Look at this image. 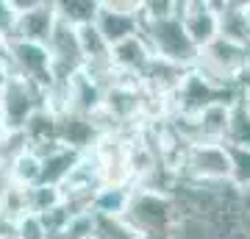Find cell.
Returning a JSON list of instances; mask_svg holds the SVG:
<instances>
[{"instance_id":"9a60e30c","label":"cell","mask_w":250,"mask_h":239,"mask_svg":"<svg viewBox=\"0 0 250 239\" xmlns=\"http://www.w3.org/2000/svg\"><path fill=\"white\" fill-rule=\"evenodd\" d=\"M39 173H42L39 156H36L31 148L22 145V148L11 156L6 178H9V186H14V189H31V186L39 184Z\"/></svg>"},{"instance_id":"603a6c76","label":"cell","mask_w":250,"mask_h":239,"mask_svg":"<svg viewBox=\"0 0 250 239\" xmlns=\"http://www.w3.org/2000/svg\"><path fill=\"white\" fill-rule=\"evenodd\" d=\"M14 25H17V14L11 9L9 0H0V44H6L14 34Z\"/></svg>"},{"instance_id":"d4e9b609","label":"cell","mask_w":250,"mask_h":239,"mask_svg":"<svg viewBox=\"0 0 250 239\" xmlns=\"http://www.w3.org/2000/svg\"><path fill=\"white\" fill-rule=\"evenodd\" d=\"M6 78H9V67H6V62H3V53H0V92H3V84H6Z\"/></svg>"},{"instance_id":"f1b7e54d","label":"cell","mask_w":250,"mask_h":239,"mask_svg":"<svg viewBox=\"0 0 250 239\" xmlns=\"http://www.w3.org/2000/svg\"><path fill=\"white\" fill-rule=\"evenodd\" d=\"M0 50H3V44H0Z\"/></svg>"},{"instance_id":"e0dca14e","label":"cell","mask_w":250,"mask_h":239,"mask_svg":"<svg viewBox=\"0 0 250 239\" xmlns=\"http://www.w3.org/2000/svg\"><path fill=\"white\" fill-rule=\"evenodd\" d=\"M62 203H64L62 189H56V186L36 184V186H31V189H22V214H36V217H42V214L59 209Z\"/></svg>"},{"instance_id":"4fadbf2b","label":"cell","mask_w":250,"mask_h":239,"mask_svg":"<svg viewBox=\"0 0 250 239\" xmlns=\"http://www.w3.org/2000/svg\"><path fill=\"white\" fill-rule=\"evenodd\" d=\"M108 59H111L114 75L139 81V75H142V72L147 70V64L153 62V53H150V47H147V42L142 39V34H136V36H128L125 42L114 44Z\"/></svg>"},{"instance_id":"ac0fdd59","label":"cell","mask_w":250,"mask_h":239,"mask_svg":"<svg viewBox=\"0 0 250 239\" xmlns=\"http://www.w3.org/2000/svg\"><path fill=\"white\" fill-rule=\"evenodd\" d=\"M53 3H56V17L72 28L95 22V14H98L100 6V0H53Z\"/></svg>"},{"instance_id":"4316f807","label":"cell","mask_w":250,"mask_h":239,"mask_svg":"<svg viewBox=\"0 0 250 239\" xmlns=\"http://www.w3.org/2000/svg\"><path fill=\"white\" fill-rule=\"evenodd\" d=\"M245 20H248V31H250V0H245Z\"/></svg>"},{"instance_id":"ba28073f","label":"cell","mask_w":250,"mask_h":239,"mask_svg":"<svg viewBox=\"0 0 250 239\" xmlns=\"http://www.w3.org/2000/svg\"><path fill=\"white\" fill-rule=\"evenodd\" d=\"M47 53H50V70L53 81H70L75 72L83 70V56H81V44L75 28L67 22H56L53 34L47 39Z\"/></svg>"},{"instance_id":"30bf717a","label":"cell","mask_w":250,"mask_h":239,"mask_svg":"<svg viewBox=\"0 0 250 239\" xmlns=\"http://www.w3.org/2000/svg\"><path fill=\"white\" fill-rule=\"evenodd\" d=\"M178 20L197 50L217 39V14L211 0H178Z\"/></svg>"},{"instance_id":"6da1fadb","label":"cell","mask_w":250,"mask_h":239,"mask_svg":"<svg viewBox=\"0 0 250 239\" xmlns=\"http://www.w3.org/2000/svg\"><path fill=\"white\" fill-rule=\"evenodd\" d=\"M192 70L223 92H239V87L250 75V47H242V44H233L217 36L214 42H208L197 53Z\"/></svg>"},{"instance_id":"7402d4cb","label":"cell","mask_w":250,"mask_h":239,"mask_svg":"<svg viewBox=\"0 0 250 239\" xmlns=\"http://www.w3.org/2000/svg\"><path fill=\"white\" fill-rule=\"evenodd\" d=\"M14 239H47L45 222L36 214H17L14 217Z\"/></svg>"},{"instance_id":"7c38bea8","label":"cell","mask_w":250,"mask_h":239,"mask_svg":"<svg viewBox=\"0 0 250 239\" xmlns=\"http://www.w3.org/2000/svg\"><path fill=\"white\" fill-rule=\"evenodd\" d=\"M103 84L95 81L89 72H75L67 87V111L78 117H89V120H100L103 111Z\"/></svg>"},{"instance_id":"277c9868","label":"cell","mask_w":250,"mask_h":239,"mask_svg":"<svg viewBox=\"0 0 250 239\" xmlns=\"http://www.w3.org/2000/svg\"><path fill=\"white\" fill-rule=\"evenodd\" d=\"M139 34L142 39L147 42L150 53L161 62H170L181 70H192L197 62V50L195 44L189 42L187 31L181 25L178 14L172 17H164V20H150V22H142L139 25Z\"/></svg>"},{"instance_id":"484cf974","label":"cell","mask_w":250,"mask_h":239,"mask_svg":"<svg viewBox=\"0 0 250 239\" xmlns=\"http://www.w3.org/2000/svg\"><path fill=\"white\" fill-rule=\"evenodd\" d=\"M47 239H70V237H67V234H64V228H62V231H50V234H47Z\"/></svg>"},{"instance_id":"8992f818","label":"cell","mask_w":250,"mask_h":239,"mask_svg":"<svg viewBox=\"0 0 250 239\" xmlns=\"http://www.w3.org/2000/svg\"><path fill=\"white\" fill-rule=\"evenodd\" d=\"M3 62L9 67L11 75L28 81L31 87H36L42 95L53 81V70H50V53L45 44H31V42H17L9 39L3 44Z\"/></svg>"},{"instance_id":"cb8c5ba5","label":"cell","mask_w":250,"mask_h":239,"mask_svg":"<svg viewBox=\"0 0 250 239\" xmlns=\"http://www.w3.org/2000/svg\"><path fill=\"white\" fill-rule=\"evenodd\" d=\"M236 100H239L242 106H245V111L250 114V75L245 78V84L239 87V92H236Z\"/></svg>"},{"instance_id":"9c48e42d","label":"cell","mask_w":250,"mask_h":239,"mask_svg":"<svg viewBox=\"0 0 250 239\" xmlns=\"http://www.w3.org/2000/svg\"><path fill=\"white\" fill-rule=\"evenodd\" d=\"M103 123L100 120H89V117H78V114H56V142L70 148L75 153H89L98 148V142L103 139Z\"/></svg>"},{"instance_id":"3957f363","label":"cell","mask_w":250,"mask_h":239,"mask_svg":"<svg viewBox=\"0 0 250 239\" xmlns=\"http://www.w3.org/2000/svg\"><path fill=\"white\" fill-rule=\"evenodd\" d=\"M175 175L184 184L197 186H231V164L225 145L211 142H192L175 156Z\"/></svg>"},{"instance_id":"44dd1931","label":"cell","mask_w":250,"mask_h":239,"mask_svg":"<svg viewBox=\"0 0 250 239\" xmlns=\"http://www.w3.org/2000/svg\"><path fill=\"white\" fill-rule=\"evenodd\" d=\"M92 239H142L123 217H95Z\"/></svg>"},{"instance_id":"5bb4252c","label":"cell","mask_w":250,"mask_h":239,"mask_svg":"<svg viewBox=\"0 0 250 239\" xmlns=\"http://www.w3.org/2000/svg\"><path fill=\"white\" fill-rule=\"evenodd\" d=\"M217 14V36L233 44L250 47V31L245 20V0H211Z\"/></svg>"},{"instance_id":"52a82bcc","label":"cell","mask_w":250,"mask_h":239,"mask_svg":"<svg viewBox=\"0 0 250 239\" xmlns=\"http://www.w3.org/2000/svg\"><path fill=\"white\" fill-rule=\"evenodd\" d=\"M139 0H100L95 28L106 39L108 47L139 34Z\"/></svg>"},{"instance_id":"2e32d148","label":"cell","mask_w":250,"mask_h":239,"mask_svg":"<svg viewBox=\"0 0 250 239\" xmlns=\"http://www.w3.org/2000/svg\"><path fill=\"white\" fill-rule=\"evenodd\" d=\"M131 200V184H103L92 197L95 217H123Z\"/></svg>"},{"instance_id":"8fae6325","label":"cell","mask_w":250,"mask_h":239,"mask_svg":"<svg viewBox=\"0 0 250 239\" xmlns=\"http://www.w3.org/2000/svg\"><path fill=\"white\" fill-rule=\"evenodd\" d=\"M56 22V3L53 0H36V6L25 14H17V25H14V34L11 39L17 42H31V44H45L53 34Z\"/></svg>"},{"instance_id":"5b68a950","label":"cell","mask_w":250,"mask_h":239,"mask_svg":"<svg viewBox=\"0 0 250 239\" xmlns=\"http://www.w3.org/2000/svg\"><path fill=\"white\" fill-rule=\"evenodd\" d=\"M39 109H45L42 92L31 87L28 81L9 72V78L3 84V92H0V142L11 139V136H22L28 120Z\"/></svg>"},{"instance_id":"ffe728a7","label":"cell","mask_w":250,"mask_h":239,"mask_svg":"<svg viewBox=\"0 0 250 239\" xmlns=\"http://www.w3.org/2000/svg\"><path fill=\"white\" fill-rule=\"evenodd\" d=\"M228 164H231V178L228 184L236 192H250V151H242V148H228Z\"/></svg>"},{"instance_id":"d6986e66","label":"cell","mask_w":250,"mask_h":239,"mask_svg":"<svg viewBox=\"0 0 250 239\" xmlns=\"http://www.w3.org/2000/svg\"><path fill=\"white\" fill-rule=\"evenodd\" d=\"M228 148H242V151H250V114L245 111L239 100H233L231 109V123H228V133H225V142Z\"/></svg>"},{"instance_id":"83f0119b","label":"cell","mask_w":250,"mask_h":239,"mask_svg":"<svg viewBox=\"0 0 250 239\" xmlns=\"http://www.w3.org/2000/svg\"><path fill=\"white\" fill-rule=\"evenodd\" d=\"M142 239H150V237H142Z\"/></svg>"},{"instance_id":"7a4b0ae2","label":"cell","mask_w":250,"mask_h":239,"mask_svg":"<svg viewBox=\"0 0 250 239\" xmlns=\"http://www.w3.org/2000/svg\"><path fill=\"white\" fill-rule=\"evenodd\" d=\"M123 220L128 222L139 237L164 239L170 234V228L175 225V220H178V203H175V197H172L170 192L134 186Z\"/></svg>"}]
</instances>
